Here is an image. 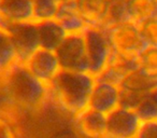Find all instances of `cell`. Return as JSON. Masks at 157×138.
<instances>
[{"instance_id":"8992f818","label":"cell","mask_w":157,"mask_h":138,"mask_svg":"<svg viewBox=\"0 0 157 138\" xmlns=\"http://www.w3.org/2000/svg\"><path fill=\"white\" fill-rule=\"evenodd\" d=\"M17 52L20 64H25L40 49L38 26L36 22L13 23L7 29Z\"/></svg>"},{"instance_id":"9c48e42d","label":"cell","mask_w":157,"mask_h":138,"mask_svg":"<svg viewBox=\"0 0 157 138\" xmlns=\"http://www.w3.org/2000/svg\"><path fill=\"white\" fill-rule=\"evenodd\" d=\"M137 68H139L138 56H129L111 50L107 66L96 79L120 86L123 79Z\"/></svg>"},{"instance_id":"ba28073f","label":"cell","mask_w":157,"mask_h":138,"mask_svg":"<svg viewBox=\"0 0 157 138\" xmlns=\"http://www.w3.org/2000/svg\"><path fill=\"white\" fill-rule=\"evenodd\" d=\"M23 65L35 76L37 79L45 84H50L61 70L60 64L56 52L45 49H38L29 59Z\"/></svg>"},{"instance_id":"52a82bcc","label":"cell","mask_w":157,"mask_h":138,"mask_svg":"<svg viewBox=\"0 0 157 138\" xmlns=\"http://www.w3.org/2000/svg\"><path fill=\"white\" fill-rule=\"evenodd\" d=\"M141 124L135 110L120 106L107 114V138H137Z\"/></svg>"},{"instance_id":"277c9868","label":"cell","mask_w":157,"mask_h":138,"mask_svg":"<svg viewBox=\"0 0 157 138\" xmlns=\"http://www.w3.org/2000/svg\"><path fill=\"white\" fill-rule=\"evenodd\" d=\"M61 69L70 71H87L88 59L83 34L67 35L56 50Z\"/></svg>"},{"instance_id":"d6986e66","label":"cell","mask_w":157,"mask_h":138,"mask_svg":"<svg viewBox=\"0 0 157 138\" xmlns=\"http://www.w3.org/2000/svg\"><path fill=\"white\" fill-rule=\"evenodd\" d=\"M139 68L148 76L157 79V48L146 46L138 56Z\"/></svg>"},{"instance_id":"9a60e30c","label":"cell","mask_w":157,"mask_h":138,"mask_svg":"<svg viewBox=\"0 0 157 138\" xmlns=\"http://www.w3.org/2000/svg\"><path fill=\"white\" fill-rule=\"evenodd\" d=\"M157 16V0H128L127 21L138 25Z\"/></svg>"},{"instance_id":"ac0fdd59","label":"cell","mask_w":157,"mask_h":138,"mask_svg":"<svg viewBox=\"0 0 157 138\" xmlns=\"http://www.w3.org/2000/svg\"><path fill=\"white\" fill-rule=\"evenodd\" d=\"M0 138H24L15 114L7 109H0Z\"/></svg>"},{"instance_id":"8fae6325","label":"cell","mask_w":157,"mask_h":138,"mask_svg":"<svg viewBox=\"0 0 157 138\" xmlns=\"http://www.w3.org/2000/svg\"><path fill=\"white\" fill-rule=\"evenodd\" d=\"M120 86L96 79L90 99V108L108 114L120 107Z\"/></svg>"},{"instance_id":"2e32d148","label":"cell","mask_w":157,"mask_h":138,"mask_svg":"<svg viewBox=\"0 0 157 138\" xmlns=\"http://www.w3.org/2000/svg\"><path fill=\"white\" fill-rule=\"evenodd\" d=\"M17 64V52L11 36L0 28V79Z\"/></svg>"},{"instance_id":"44dd1931","label":"cell","mask_w":157,"mask_h":138,"mask_svg":"<svg viewBox=\"0 0 157 138\" xmlns=\"http://www.w3.org/2000/svg\"><path fill=\"white\" fill-rule=\"evenodd\" d=\"M139 26L146 45L157 48V16L147 20Z\"/></svg>"},{"instance_id":"5b68a950","label":"cell","mask_w":157,"mask_h":138,"mask_svg":"<svg viewBox=\"0 0 157 138\" xmlns=\"http://www.w3.org/2000/svg\"><path fill=\"white\" fill-rule=\"evenodd\" d=\"M84 38L88 59V73L97 77L107 66L111 46L103 29L88 27L84 31Z\"/></svg>"},{"instance_id":"5bb4252c","label":"cell","mask_w":157,"mask_h":138,"mask_svg":"<svg viewBox=\"0 0 157 138\" xmlns=\"http://www.w3.org/2000/svg\"><path fill=\"white\" fill-rule=\"evenodd\" d=\"M155 88H157L156 78L148 76L140 68L129 73L120 84V89L122 91L136 94H144Z\"/></svg>"},{"instance_id":"e0dca14e","label":"cell","mask_w":157,"mask_h":138,"mask_svg":"<svg viewBox=\"0 0 157 138\" xmlns=\"http://www.w3.org/2000/svg\"><path fill=\"white\" fill-rule=\"evenodd\" d=\"M135 111L142 122L157 120V88L142 95Z\"/></svg>"},{"instance_id":"7a4b0ae2","label":"cell","mask_w":157,"mask_h":138,"mask_svg":"<svg viewBox=\"0 0 157 138\" xmlns=\"http://www.w3.org/2000/svg\"><path fill=\"white\" fill-rule=\"evenodd\" d=\"M12 104L27 111L37 112L50 103L48 85L35 77L23 64H17L0 79Z\"/></svg>"},{"instance_id":"7402d4cb","label":"cell","mask_w":157,"mask_h":138,"mask_svg":"<svg viewBox=\"0 0 157 138\" xmlns=\"http://www.w3.org/2000/svg\"><path fill=\"white\" fill-rule=\"evenodd\" d=\"M137 138H157V120L142 122Z\"/></svg>"},{"instance_id":"7c38bea8","label":"cell","mask_w":157,"mask_h":138,"mask_svg":"<svg viewBox=\"0 0 157 138\" xmlns=\"http://www.w3.org/2000/svg\"><path fill=\"white\" fill-rule=\"evenodd\" d=\"M78 14L87 27L105 29L109 16V0H74Z\"/></svg>"},{"instance_id":"3957f363","label":"cell","mask_w":157,"mask_h":138,"mask_svg":"<svg viewBox=\"0 0 157 138\" xmlns=\"http://www.w3.org/2000/svg\"><path fill=\"white\" fill-rule=\"evenodd\" d=\"M112 51L129 56H139L146 48L138 24L130 21L117 23L103 29Z\"/></svg>"},{"instance_id":"30bf717a","label":"cell","mask_w":157,"mask_h":138,"mask_svg":"<svg viewBox=\"0 0 157 138\" xmlns=\"http://www.w3.org/2000/svg\"><path fill=\"white\" fill-rule=\"evenodd\" d=\"M72 120L74 129L82 138H107V114L88 107Z\"/></svg>"},{"instance_id":"ffe728a7","label":"cell","mask_w":157,"mask_h":138,"mask_svg":"<svg viewBox=\"0 0 157 138\" xmlns=\"http://www.w3.org/2000/svg\"><path fill=\"white\" fill-rule=\"evenodd\" d=\"M127 3L128 0H109V16L107 27L127 21Z\"/></svg>"},{"instance_id":"6da1fadb","label":"cell","mask_w":157,"mask_h":138,"mask_svg":"<svg viewBox=\"0 0 157 138\" xmlns=\"http://www.w3.org/2000/svg\"><path fill=\"white\" fill-rule=\"evenodd\" d=\"M96 77L87 71L61 69L48 84L50 103L73 118L90 107Z\"/></svg>"},{"instance_id":"4fadbf2b","label":"cell","mask_w":157,"mask_h":138,"mask_svg":"<svg viewBox=\"0 0 157 138\" xmlns=\"http://www.w3.org/2000/svg\"><path fill=\"white\" fill-rule=\"evenodd\" d=\"M37 26L40 48L56 52V50L67 37V33L60 23L56 18H53L37 23Z\"/></svg>"}]
</instances>
